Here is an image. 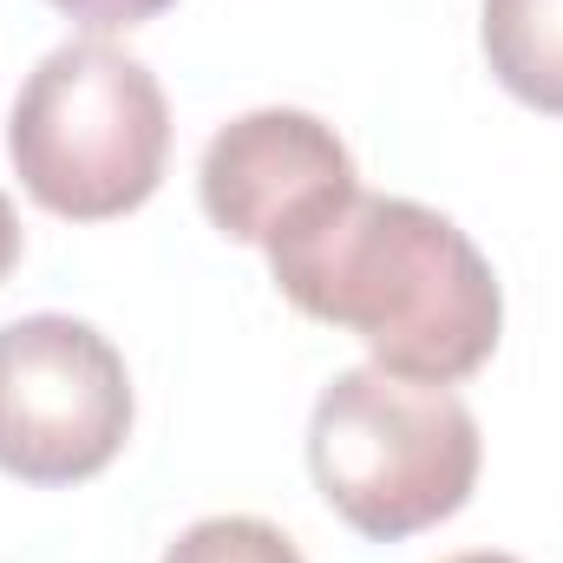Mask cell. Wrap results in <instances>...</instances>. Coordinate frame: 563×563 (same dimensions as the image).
<instances>
[{"label": "cell", "instance_id": "cell-1", "mask_svg": "<svg viewBox=\"0 0 563 563\" xmlns=\"http://www.w3.org/2000/svg\"><path fill=\"white\" fill-rule=\"evenodd\" d=\"M276 288L328 328L367 341L374 367L452 387L472 380L505 334V288L485 250L413 197L347 190L263 250Z\"/></svg>", "mask_w": 563, "mask_h": 563}, {"label": "cell", "instance_id": "cell-2", "mask_svg": "<svg viewBox=\"0 0 563 563\" xmlns=\"http://www.w3.org/2000/svg\"><path fill=\"white\" fill-rule=\"evenodd\" d=\"M7 157L26 197L66 223L132 217L170 164V99L139 53L66 40L26 73L7 112Z\"/></svg>", "mask_w": 563, "mask_h": 563}, {"label": "cell", "instance_id": "cell-3", "mask_svg": "<svg viewBox=\"0 0 563 563\" xmlns=\"http://www.w3.org/2000/svg\"><path fill=\"white\" fill-rule=\"evenodd\" d=\"M485 439L452 387L347 367L308 420V472L328 511L367 544H400L465 511Z\"/></svg>", "mask_w": 563, "mask_h": 563}, {"label": "cell", "instance_id": "cell-4", "mask_svg": "<svg viewBox=\"0 0 563 563\" xmlns=\"http://www.w3.org/2000/svg\"><path fill=\"white\" fill-rule=\"evenodd\" d=\"M132 439L125 354L79 314L0 328V472L20 485H86Z\"/></svg>", "mask_w": 563, "mask_h": 563}, {"label": "cell", "instance_id": "cell-5", "mask_svg": "<svg viewBox=\"0 0 563 563\" xmlns=\"http://www.w3.org/2000/svg\"><path fill=\"white\" fill-rule=\"evenodd\" d=\"M347 190H361L347 144L334 139V125L295 106H263L230 119L203 144V164H197L203 217L250 250H269L282 230H295L301 217H314Z\"/></svg>", "mask_w": 563, "mask_h": 563}, {"label": "cell", "instance_id": "cell-6", "mask_svg": "<svg viewBox=\"0 0 563 563\" xmlns=\"http://www.w3.org/2000/svg\"><path fill=\"white\" fill-rule=\"evenodd\" d=\"M478 40L518 106L563 119V0H485Z\"/></svg>", "mask_w": 563, "mask_h": 563}, {"label": "cell", "instance_id": "cell-7", "mask_svg": "<svg viewBox=\"0 0 563 563\" xmlns=\"http://www.w3.org/2000/svg\"><path fill=\"white\" fill-rule=\"evenodd\" d=\"M164 563H308L269 518H197L190 531H177V544Z\"/></svg>", "mask_w": 563, "mask_h": 563}, {"label": "cell", "instance_id": "cell-8", "mask_svg": "<svg viewBox=\"0 0 563 563\" xmlns=\"http://www.w3.org/2000/svg\"><path fill=\"white\" fill-rule=\"evenodd\" d=\"M46 7H59L66 20H79V26H144V20H157L164 7H177V0H46Z\"/></svg>", "mask_w": 563, "mask_h": 563}, {"label": "cell", "instance_id": "cell-9", "mask_svg": "<svg viewBox=\"0 0 563 563\" xmlns=\"http://www.w3.org/2000/svg\"><path fill=\"white\" fill-rule=\"evenodd\" d=\"M20 217H13V203H7V190H0V282L13 276V263H20Z\"/></svg>", "mask_w": 563, "mask_h": 563}, {"label": "cell", "instance_id": "cell-10", "mask_svg": "<svg viewBox=\"0 0 563 563\" xmlns=\"http://www.w3.org/2000/svg\"><path fill=\"white\" fill-rule=\"evenodd\" d=\"M445 563H518V558H505V551H465V558H445Z\"/></svg>", "mask_w": 563, "mask_h": 563}]
</instances>
